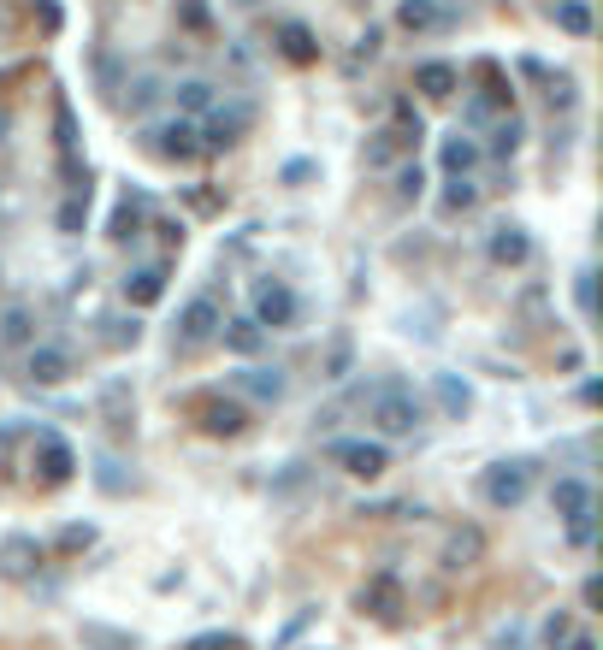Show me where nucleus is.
Segmentation results:
<instances>
[{
	"mask_svg": "<svg viewBox=\"0 0 603 650\" xmlns=\"http://www.w3.org/2000/svg\"><path fill=\"white\" fill-rule=\"evenodd\" d=\"M367 420H373L385 438H408V432L426 420V402L408 385H373L367 390Z\"/></svg>",
	"mask_w": 603,
	"mask_h": 650,
	"instance_id": "obj_1",
	"label": "nucleus"
},
{
	"mask_svg": "<svg viewBox=\"0 0 603 650\" xmlns=\"http://www.w3.org/2000/svg\"><path fill=\"white\" fill-rule=\"evenodd\" d=\"M533 461L527 455H515V461H491L485 473H479V497L491 503V509H521L527 503V491H533Z\"/></svg>",
	"mask_w": 603,
	"mask_h": 650,
	"instance_id": "obj_2",
	"label": "nucleus"
},
{
	"mask_svg": "<svg viewBox=\"0 0 603 650\" xmlns=\"http://www.w3.org/2000/svg\"><path fill=\"white\" fill-rule=\"evenodd\" d=\"M249 125H255V107H243V101L213 107V113H207V125L196 130V136H201V154H225V148H237Z\"/></svg>",
	"mask_w": 603,
	"mask_h": 650,
	"instance_id": "obj_3",
	"label": "nucleus"
},
{
	"mask_svg": "<svg viewBox=\"0 0 603 650\" xmlns=\"http://www.w3.org/2000/svg\"><path fill=\"white\" fill-rule=\"evenodd\" d=\"M296 314H302V302H296L290 284H278V278H261L255 284V325L261 331H290Z\"/></svg>",
	"mask_w": 603,
	"mask_h": 650,
	"instance_id": "obj_4",
	"label": "nucleus"
},
{
	"mask_svg": "<svg viewBox=\"0 0 603 650\" xmlns=\"http://www.w3.org/2000/svg\"><path fill=\"white\" fill-rule=\"evenodd\" d=\"M142 142H148L160 160H172V166H178V160H196V154H201V136H196V125H190L184 113H178V119H160V125H148V130H142Z\"/></svg>",
	"mask_w": 603,
	"mask_h": 650,
	"instance_id": "obj_5",
	"label": "nucleus"
},
{
	"mask_svg": "<svg viewBox=\"0 0 603 650\" xmlns=\"http://www.w3.org/2000/svg\"><path fill=\"white\" fill-rule=\"evenodd\" d=\"M219 325H225L219 302H213V296H190L184 314H178V349H201V343H213Z\"/></svg>",
	"mask_w": 603,
	"mask_h": 650,
	"instance_id": "obj_6",
	"label": "nucleus"
},
{
	"mask_svg": "<svg viewBox=\"0 0 603 650\" xmlns=\"http://www.w3.org/2000/svg\"><path fill=\"white\" fill-rule=\"evenodd\" d=\"M326 455H332L343 473H355V479H379L391 467L385 444H367V438H337V444H326Z\"/></svg>",
	"mask_w": 603,
	"mask_h": 650,
	"instance_id": "obj_7",
	"label": "nucleus"
},
{
	"mask_svg": "<svg viewBox=\"0 0 603 650\" xmlns=\"http://www.w3.org/2000/svg\"><path fill=\"white\" fill-rule=\"evenodd\" d=\"M42 544L30 538V532H12V538H0V580H12V585H30L36 580V568H42Z\"/></svg>",
	"mask_w": 603,
	"mask_h": 650,
	"instance_id": "obj_8",
	"label": "nucleus"
},
{
	"mask_svg": "<svg viewBox=\"0 0 603 650\" xmlns=\"http://www.w3.org/2000/svg\"><path fill=\"white\" fill-rule=\"evenodd\" d=\"M36 479L42 485H71L77 479V455L60 432H36Z\"/></svg>",
	"mask_w": 603,
	"mask_h": 650,
	"instance_id": "obj_9",
	"label": "nucleus"
},
{
	"mask_svg": "<svg viewBox=\"0 0 603 650\" xmlns=\"http://www.w3.org/2000/svg\"><path fill=\"white\" fill-rule=\"evenodd\" d=\"M196 420L207 438H237L243 426H249V408L243 402H231V396H201L196 402Z\"/></svg>",
	"mask_w": 603,
	"mask_h": 650,
	"instance_id": "obj_10",
	"label": "nucleus"
},
{
	"mask_svg": "<svg viewBox=\"0 0 603 650\" xmlns=\"http://www.w3.org/2000/svg\"><path fill=\"white\" fill-rule=\"evenodd\" d=\"M355 603H361V615H373V621L391 627V621H402V580L397 574H373V580L361 585Z\"/></svg>",
	"mask_w": 603,
	"mask_h": 650,
	"instance_id": "obj_11",
	"label": "nucleus"
},
{
	"mask_svg": "<svg viewBox=\"0 0 603 650\" xmlns=\"http://www.w3.org/2000/svg\"><path fill=\"white\" fill-rule=\"evenodd\" d=\"M397 24L408 36H438V30H450L456 24V12L444 6V0H402L397 6Z\"/></svg>",
	"mask_w": 603,
	"mask_h": 650,
	"instance_id": "obj_12",
	"label": "nucleus"
},
{
	"mask_svg": "<svg viewBox=\"0 0 603 650\" xmlns=\"http://www.w3.org/2000/svg\"><path fill=\"white\" fill-rule=\"evenodd\" d=\"M550 509L556 520H580L598 509V497H592V485L580 479V473H556V485H550Z\"/></svg>",
	"mask_w": 603,
	"mask_h": 650,
	"instance_id": "obj_13",
	"label": "nucleus"
},
{
	"mask_svg": "<svg viewBox=\"0 0 603 650\" xmlns=\"http://www.w3.org/2000/svg\"><path fill=\"white\" fill-rule=\"evenodd\" d=\"M24 373H30L36 385H66L71 355L60 349V343H30V349H24Z\"/></svg>",
	"mask_w": 603,
	"mask_h": 650,
	"instance_id": "obj_14",
	"label": "nucleus"
},
{
	"mask_svg": "<svg viewBox=\"0 0 603 650\" xmlns=\"http://www.w3.org/2000/svg\"><path fill=\"white\" fill-rule=\"evenodd\" d=\"M479 556H485V532H479V526H456V532L444 538V568H450V574L473 568Z\"/></svg>",
	"mask_w": 603,
	"mask_h": 650,
	"instance_id": "obj_15",
	"label": "nucleus"
},
{
	"mask_svg": "<svg viewBox=\"0 0 603 650\" xmlns=\"http://www.w3.org/2000/svg\"><path fill=\"white\" fill-rule=\"evenodd\" d=\"M166 296V266H136V272H125V302L131 308H154Z\"/></svg>",
	"mask_w": 603,
	"mask_h": 650,
	"instance_id": "obj_16",
	"label": "nucleus"
},
{
	"mask_svg": "<svg viewBox=\"0 0 603 650\" xmlns=\"http://www.w3.org/2000/svg\"><path fill=\"white\" fill-rule=\"evenodd\" d=\"M142 225H148V201H142V195H125V201L113 207V225H107V237L125 249V243H136V237H142Z\"/></svg>",
	"mask_w": 603,
	"mask_h": 650,
	"instance_id": "obj_17",
	"label": "nucleus"
},
{
	"mask_svg": "<svg viewBox=\"0 0 603 650\" xmlns=\"http://www.w3.org/2000/svg\"><path fill=\"white\" fill-rule=\"evenodd\" d=\"M77 645L83 650H142V639L125 633V627H107V621H83L77 627Z\"/></svg>",
	"mask_w": 603,
	"mask_h": 650,
	"instance_id": "obj_18",
	"label": "nucleus"
},
{
	"mask_svg": "<svg viewBox=\"0 0 603 650\" xmlns=\"http://www.w3.org/2000/svg\"><path fill=\"white\" fill-rule=\"evenodd\" d=\"M456 83H462V71H456V65H444V60H432V65H420V71H414V89H420L426 101H450V95H456Z\"/></svg>",
	"mask_w": 603,
	"mask_h": 650,
	"instance_id": "obj_19",
	"label": "nucleus"
},
{
	"mask_svg": "<svg viewBox=\"0 0 603 650\" xmlns=\"http://www.w3.org/2000/svg\"><path fill=\"white\" fill-rule=\"evenodd\" d=\"M219 343H225L231 355H243V361H249V355H261V349H267V331H261L255 320H225V325H219Z\"/></svg>",
	"mask_w": 603,
	"mask_h": 650,
	"instance_id": "obj_20",
	"label": "nucleus"
},
{
	"mask_svg": "<svg viewBox=\"0 0 603 650\" xmlns=\"http://www.w3.org/2000/svg\"><path fill=\"white\" fill-rule=\"evenodd\" d=\"M527 255H533V243H527L521 225H497L491 231V260L497 266H527Z\"/></svg>",
	"mask_w": 603,
	"mask_h": 650,
	"instance_id": "obj_21",
	"label": "nucleus"
},
{
	"mask_svg": "<svg viewBox=\"0 0 603 650\" xmlns=\"http://www.w3.org/2000/svg\"><path fill=\"white\" fill-rule=\"evenodd\" d=\"M231 385L243 390V396H255V402H278L284 396V373L278 367H243Z\"/></svg>",
	"mask_w": 603,
	"mask_h": 650,
	"instance_id": "obj_22",
	"label": "nucleus"
},
{
	"mask_svg": "<svg viewBox=\"0 0 603 650\" xmlns=\"http://www.w3.org/2000/svg\"><path fill=\"white\" fill-rule=\"evenodd\" d=\"M438 160H444V172H450V178H468L473 166H479V142L456 130V136L444 142V154H438Z\"/></svg>",
	"mask_w": 603,
	"mask_h": 650,
	"instance_id": "obj_23",
	"label": "nucleus"
},
{
	"mask_svg": "<svg viewBox=\"0 0 603 650\" xmlns=\"http://www.w3.org/2000/svg\"><path fill=\"white\" fill-rule=\"evenodd\" d=\"M278 48H284V60H290V65H314V60H320L314 36H308L302 24H284V30H278Z\"/></svg>",
	"mask_w": 603,
	"mask_h": 650,
	"instance_id": "obj_24",
	"label": "nucleus"
},
{
	"mask_svg": "<svg viewBox=\"0 0 603 650\" xmlns=\"http://www.w3.org/2000/svg\"><path fill=\"white\" fill-rule=\"evenodd\" d=\"M54 225H60V237H83V225H89V190H71L60 201V213H54Z\"/></svg>",
	"mask_w": 603,
	"mask_h": 650,
	"instance_id": "obj_25",
	"label": "nucleus"
},
{
	"mask_svg": "<svg viewBox=\"0 0 603 650\" xmlns=\"http://www.w3.org/2000/svg\"><path fill=\"white\" fill-rule=\"evenodd\" d=\"M172 101H178L184 119H190V113H207V107H213V83H207V77H184V83L172 89Z\"/></svg>",
	"mask_w": 603,
	"mask_h": 650,
	"instance_id": "obj_26",
	"label": "nucleus"
},
{
	"mask_svg": "<svg viewBox=\"0 0 603 650\" xmlns=\"http://www.w3.org/2000/svg\"><path fill=\"white\" fill-rule=\"evenodd\" d=\"M0 343L30 349V343H36V314H30V308H6V314H0Z\"/></svg>",
	"mask_w": 603,
	"mask_h": 650,
	"instance_id": "obj_27",
	"label": "nucleus"
},
{
	"mask_svg": "<svg viewBox=\"0 0 603 650\" xmlns=\"http://www.w3.org/2000/svg\"><path fill=\"white\" fill-rule=\"evenodd\" d=\"M521 119H515V113H503V119H491V154H497V160H509V154H515V148H521Z\"/></svg>",
	"mask_w": 603,
	"mask_h": 650,
	"instance_id": "obj_28",
	"label": "nucleus"
},
{
	"mask_svg": "<svg viewBox=\"0 0 603 650\" xmlns=\"http://www.w3.org/2000/svg\"><path fill=\"white\" fill-rule=\"evenodd\" d=\"M556 24L568 36H592V6L586 0H556Z\"/></svg>",
	"mask_w": 603,
	"mask_h": 650,
	"instance_id": "obj_29",
	"label": "nucleus"
},
{
	"mask_svg": "<svg viewBox=\"0 0 603 650\" xmlns=\"http://www.w3.org/2000/svg\"><path fill=\"white\" fill-rule=\"evenodd\" d=\"M160 95H166V89H160V77H154V71H142V77H131V95H125V101H131V113H154V107H160Z\"/></svg>",
	"mask_w": 603,
	"mask_h": 650,
	"instance_id": "obj_30",
	"label": "nucleus"
},
{
	"mask_svg": "<svg viewBox=\"0 0 603 650\" xmlns=\"http://www.w3.org/2000/svg\"><path fill=\"white\" fill-rule=\"evenodd\" d=\"M438 207H444L450 219H456V213H473V207H479V190H473L468 178H450V190H444V201H438Z\"/></svg>",
	"mask_w": 603,
	"mask_h": 650,
	"instance_id": "obj_31",
	"label": "nucleus"
},
{
	"mask_svg": "<svg viewBox=\"0 0 603 650\" xmlns=\"http://www.w3.org/2000/svg\"><path fill=\"white\" fill-rule=\"evenodd\" d=\"M89 544H95V526H89V520H83V526H66V532L54 538V550H60V556H83Z\"/></svg>",
	"mask_w": 603,
	"mask_h": 650,
	"instance_id": "obj_32",
	"label": "nucleus"
},
{
	"mask_svg": "<svg viewBox=\"0 0 603 650\" xmlns=\"http://www.w3.org/2000/svg\"><path fill=\"white\" fill-rule=\"evenodd\" d=\"M54 142H60V154H77V119L66 101H54Z\"/></svg>",
	"mask_w": 603,
	"mask_h": 650,
	"instance_id": "obj_33",
	"label": "nucleus"
},
{
	"mask_svg": "<svg viewBox=\"0 0 603 650\" xmlns=\"http://www.w3.org/2000/svg\"><path fill=\"white\" fill-rule=\"evenodd\" d=\"M568 639H574V615H568V609L544 615V645H550V650H562Z\"/></svg>",
	"mask_w": 603,
	"mask_h": 650,
	"instance_id": "obj_34",
	"label": "nucleus"
},
{
	"mask_svg": "<svg viewBox=\"0 0 603 650\" xmlns=\"http://www.w3.org/2000/svg\"><path fill=\"white\" fill-rule=\"evenodd\" d=\"M497 113H509V107H503V101H491V95H473L468 107H462V119H468L473 130H479V125H491Z\"/></svg>",
	"mask_w": 603,
	"mask_h": 650,
	"instance_id": "obj_35",
	"label": "nucleus"
},
{
	"mask_svg": "<svg viewBox=\"0 0 603 650\" xmlns=\"http://www.w3.org/2000/svg\"><path fill=\"white\" fill-rule=\"evenodd\" d=\"M397 130H379V142H373V148H367V166H373V172H385V166H391V160H397Z\"/></svg>",
	"mask_w": 603,
	"mask_h": 650,
	"instance_id": "obj_36",
	"label": "nucleus"
},
{
	"mask_svg": "<svg viewBox=\"0 0 603 650\" xmlns=\"http://www.w3.org/2000/svg\"><path fill=\"white\" fill-rule=\"evenodd\" d=\"M420 190H426V172L408 160V166H397V201H420Z\"/></svg>",
	"mask_w": 603,
	"mask_h": 650,
	"instance_id": "obj_37",
	"label": "nucleus"
},
{
	"mask_svg": "<svg viewBox=\"0 0 603 650\" xmlns=\"http://www.w3.org/2000/svg\"><path fill=\"white\" fill-rule=\"evenodd\" d=\"M184 650H243V639H237V633H225V627H213V633H196Z\"/></svg>",
	"mask_w": 603,
	"mask_h": 650,
	"instance_id": "obj_38",
	"label": "nucleus"
},
{
	"mask_svg": "<svg viewBox=\"0 0 603 650\" xmlns=\"http://www.w3.org/2000/svg\"><path fill=\"white\" fill-rule=\"evenodd\" d=\"M592 538H598V509L580 515V520H568V544H574V550H592Z\"/></svg>",
	"mask_w": 603,
	"mask_h": 650,
	"instance_id": "obj_39",
	"label": "nucleus"
},
{
	"mask_svg": "<svg viewBox=\"0 0 603 650\" xmlns=\"http://www.w3.org/2000/svg\"><path fill=\"white\" fill-rule=\"evenodd\" d=\"M438 402H444L450 414H468V385H456V379L444 373V379H438Z\"/></svg>",
	"mask_w": 603,
	"mask_h": 650,
	"instance_id": "obj_40",
	"label": "nucleus"
},
{
	"mask_svg": "<svg viewBox=\"0 0 603 650\" xmlns=\"http://www.w3.org/2000/svg\"><path fill=\"white\" fill-rule=\"evenodd\" d=\"M178 18H184V30H190V36H207V30H213L201 0H178Z\"/></svg>",
	"mask_w": 603,
	"mask_h": 650,
	"instance_id": "obj_41",
	"label": "nucleus"
},
{
	"mask_svg": "<svg viewBox=\"0 0 603 650\" xmlns=\"http://www.w3.org/2000/svg\"><path fill=\"white\" fill-rule=\"evenodd\" d=\"M154 231H160V243H166V249H184V225H178V219H160Z\"/></svg>",
	"mask_w": 603,
	"mask_h": 650,
	"instance_id": "obj_42",
	"label": "nucleus"
},
{
	"mask_svg": "<svg viewBox=\"0 0 603 650\" xmlns=\"http://www.w3.org/2000/svg\"><path fill=\"white\" fill-rule=\"evenodd\" d=\"M113 331H107V343H136V320H107Z\"/></svg>",
	"mask_w": 603,
	"mask_h": 650,
	"instance_id": "obj_43",
	"label": "nucleus"
},
{
	"mask_svg": "<svg viewBox=\"0 0 603 650\" xmlns=\"http://www.w3.org/2000/svg\"><path fill=\"white\" fill-rule=\"evenodd\" d=\"M343 373H349V349L337 343V349H332V361H326V379H343Z\"/></svg>",
	"mask_w": 603,
	"mask_h": 650,
	"instance_id": "obj_44",
	"label": "nucleus"
},
{
	"mask_svg": "<svg viewBox=\"0 0 603 650\" xmlns=\"http://www.w3.org/2000/svg\"><path fill=\"white\" fill-rule=\"evenodd\" d=\"M562 650H598V639H592V633H574V639H568Z\"/></svg>",
	"mask_w": 603,
	"mask_h": 650,
	"instance_id": "obj_45",
	"label": "nucleus"
},
{
	"mask_svg": "<svg viewBox=\"0 0 603 650\" xmlns=\"http://www.w3.org/2000/svg\"><path fill=\"white\" fill-rule=\"evenodd\" d=\"M12 444H18V432H0V467H6V455H12Z\"/></svg>",
	"mask_w": 603,
	"mask_h": 650,
	"instance_id": "obj_46",
	"label": "nucleus"
},
{
	"mask_svg": "<svg viewBox=\"0 0 603 650\" xmlns=\"http://www.w3.org/2000/svg\"><path fill=\"white\" fill-rule=\"evenodd\" d=\"M6 130H12V113H6V107H0V142H6Z\"/></svg>",
	"mask_w": 603,
	"mask_h": 650,
	"instance_id": "obj_47",
	"label": "nucleus"
}]
</instances>
